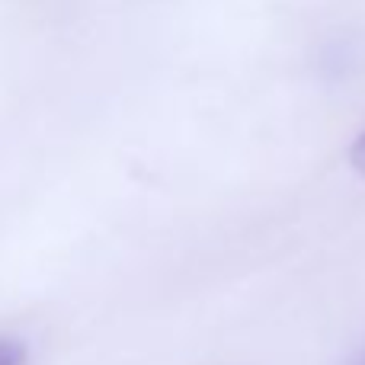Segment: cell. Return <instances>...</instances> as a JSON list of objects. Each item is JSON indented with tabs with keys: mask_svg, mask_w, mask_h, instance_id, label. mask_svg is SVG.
Listing matches in <instances>:
<instances>
[{
	"mask_svg": "<svg viewBox=\"0 0 365 365\" xmlns=\"http://www.w3.org/2000/svg\"><path fill=\"white\" fill-rule=\"evenodd\" d=\"M346 365H365V349H359V353L353 356V359H349Z\"/></svg>",
	"mask_w": 365,
	"mask_h": 365,
	"instance_id": "cell-3",
	"label": "cell"
},
{
	"mask_svg": "<svg viewBox=\"0 0 365 365\" xmlns=\"http://www.w3.org/2000/svg\"><path fill=\"white\" fill-rule=\"evenodd\" d=\"M26 349L13 340H0V365H23Z\"/></svg>",
	"mask_w": 365,
	"mask_h": 365,
	"instance_id": "cell-1",
	"label": "cell"
},
{
	"mask_svg": "<svg viewBox=\"0 0 365 365\" xmlns=\"http://www.w3.org/2000/svg\"><path fill=\"white\" fill-rule=\"evenodd\" d=\"M353 167L359 173H365V132L356 138V145H353Z\"/></svg>",
	"mask_w": 365,
	"mask_h": 365,
	"instance_id": "cell-2",
	"label": "cell"
}]
</instances>
